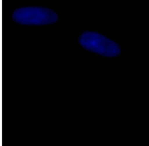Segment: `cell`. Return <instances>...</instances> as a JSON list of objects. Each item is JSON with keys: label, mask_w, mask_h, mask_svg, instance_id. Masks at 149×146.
<instances>
[{"label": "cell", "mask_w": 149, "mask_h": 146, "mask_svg": "<svg viewBox=\"0 0 149 146\" xmlns=\"http://www.w3.org/2000/svg\"><path fill=\"white\" fill-rule=\"evenodd\" d=\"M11 18L15 23L24 26H42L52 24L59 20L53 9L40 6H24L14 9Z\"/></svg>", "instance_id": "6da1fadb"}, {"label": "cell", "mask_w": 149, "mask_h": 146, "mask_svg": "<svg viewBox=\"0 0 149 146\" xmlns=\"http://www.w3.org/2000/svg\"><path fill=\"white\" fill-rule=\"evenodd\" d=\"M78 42L84 49L106 57H116L121 53V48L118 43L94 31L87 30L80 33Z\"/></svg>", "instance_id": "7a4b0ae2"}, {"label": "cell", "mask_w": 149, "mask_h": 146, "mask_svg": "<svg viewBox=\"0 0 149 146\" xmlns=\"http://www.w3.org/2000/svg\"><path fill=\"white\" fill-rule=\"evenodd\" d=\"M2 3L1 2V1H0V58H2L1 55L2 54V41H3L2 38V36H3L2 35V32L3 31H2V27H3L2 26V23L3 22L2 21V18L3 17H2V13H3L2 10Z\"/></svg>", "instance_id": "3957f363"}, {"label": "cell", "mask_w": 149, "mask_h": 146, "mask_svg": "<svg viewBox=\"0 0 149 146\" xmlns=\"http://www.w3.org/2000/svg\"><path fill=\"white\" fill-rule=\"evenodd\" d=\"M2 58H0V110H1V109H2V107H1V106L2 105V101H3V100H2V96H2V92H3V91H2V87H3V86H2V83L3 82H2V78H3V77H2V73H3V72H2Z\"/></svg>", "instance_id": "277c9868"}]
</instances>
